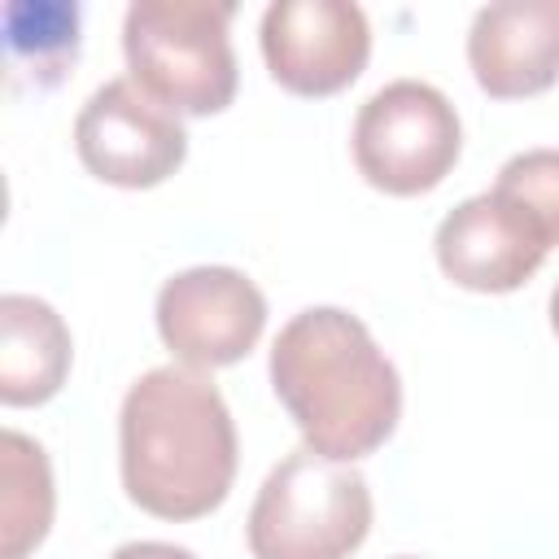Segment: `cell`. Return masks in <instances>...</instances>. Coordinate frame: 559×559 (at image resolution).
I'll return each mask as SVG.
<instances>
[{"mask_svg": "<svg viewBox=\"0 0 559 559\" xmlns=\"http://www.w3.org/2000/svg\"><path fill=\"white\" fill-rule=\"evenodd\" d=\"M271 389L306 450L332 463L376 454L402 419V376L367 323L341 306L293 314L271 345Z\"/></svg>", "mask_w": 559, "mask_h": 559, "instance_id": "cell-1", "label": "cell"}, {"mask_svg": "<svg viewBox=\"0 0 559 559\" xmlns=\"http://www.w3.org/2000/svg\"><path fill=\"white\" fill-rule=\"evenodd\" d=\"M127 498L157 520H201L236 480V424L218 384L197 367L144 371L118 411Z\"/></svg>", "mask_w": 559, "mask_h": 559, "instance_id": "cell-2", "label": "cell"}, {"mask_svg": "<svg viewBox=\"0 0 559 559\" xmlns=\"http://www.w3.org/2000/svg\"><path fill=\"white\" fill-rule=\"evenodd\" d=\"M236 4L135 0L122 17V57L131 79L170 114L210 118L236 96L231 22Z\"/></svg>", "mask_w": 559, "mask_h": 559, "instance_id": "cell-3", "label": "cell"}, {"mask_svg": "<svg viewBox=\"0 0 559 559\" xmlns=\"http://www.w3.org/2000/svg\"><path fill=\"white\" fill-rule=\"evenodd\" d=\"M371 511L362 472L301 445L266 472L249 507V550L253 559H349L371 533Z\"/></svg>", "mask_w": 559, "mask_h": 559, "instance_id": "cell-4", "label": "cell"}, {"mask_svg": "<svg viewBox=\"0 0 559 559\" xmlns=\"http://www.w3.org/2000/svg\"><path fill=\"white\" fill-rule=\"evenodd\" d=\"M463 153V127L445 92L397 79L371 92L354 118V166L389 197L432 192Z\"/></svg>", "mask_w": 559, "mask_h": 559, "instance_id": "cell-5", "label": "cell"}, {"mask_svg": "<svg viewBox=\"0 0 559 559\" xmlns=\"http://www.w3.org/2000/svg\"><path fill=\"white\" fill-rule=\"evenodd\" d=\"M74 153L100 183L157 188L183 166L188 131L135 79H109L74 118Z\"/></svg>", "mask_w": 559, "mask_h": 559, "instance_id": "cell-6", "label": "cell"}, {"mask_svg": "<svg viewBox=\"0 0 559 559\" xmlns=\"http://www.w3.org/2000/svg\"><path fill=\"white\" fill-rule=\"evenodd\" d=\"M157 336L162 345L197 371L240 362L262 328L266 297L236 266H188L157 288Z\"/></svg>", "mask_w": 559, "mask_h": 559, "instance_id": "cell-7", "label": "cell"}, {"mask_svg": "<svg viewBox=\"0 0 559 559\" xmlns=\"http://www.w3.org/2000/svg\"><path fill=\"white\" fill-rule=\"evenodd\" d=\"M262 57L284 92L336 96L371 57L367 13L349 0H275L262 13Z\"/></svg>", "mask_w": 559, "mask_h": 559, "instance_id": "cell-8", "label": "cell"}, {"mask_svg": "<svg viewBox=\"0 0 559 559\" xmlns=\"http://www.w3.org/2000/svg\"><path fill=\"white\" fill-rule=\"evenodd\" d=\"M437 266L467 293H515L550 253L542 227L502 192L459 201L437 227Z\"/></svg>", "mask_w": 559, "mask_h": 559, "instance_id": "cell-9", "label": "cell"}, {"mask_svg": "<svg viewBox=\"0 0 559 559\" xmlns=\"http://www.w3.org/2000/svg\"><path fill=\"white\" fill-rule=\"evenodd\" d=\"M467 66L485 96L520 100L559 83V0H498L472 17Z\"/></svg>", "mask_w": 559, "mask_h": 559, "instance_id": "cell-10", "label": "cell"}, {"mask_svg": "<svg viewBox=\"0 0 559 559\" xmlns=\"http://www.w3.org/2000/svg\"><path fill=\"white\" fill-rule=\"evenodd\" d=\"M70 328L66 319L31 297H0V402L4 406H44L70 376Z\"/></svg>", "mask_w": 559, "mask_h": 559, "instance_id": "cell-11", "label": "cell"}, {"mask_svg": "<svg viewBox=\"0 0 559 559\" xmlns=\"http://www.w3.org/2000/svg\"><path fill=\"white\" fill-rule=\"evenodd\" d=\"M52 467L26 432H0V559H26L52 524Z\"/></svg>", "mask_w": 559, "mask_h": 559, "instance_id": "cell-12", "label": "cell"}, {"mask_svg": "<svg viewBox=\"0 0 559 559\" xmlns=\"http://www.w3.org/2000/svg\"><path fill=\"white\" fill-rule=\"evenodd\" d=\"M9 70L35 87H52L79 61V4L61 0H13L4 9Z\"/></svg>", "mask_w": 559, "mask_h": 559, "instance_id": "cell-13", "label": "cell"}, {"mask_svg": "<svg viewBox=\"0 0 559 559\" xmlns=\"http://www.w3.org/2000/svg\"><path fill=\"white\" fill-rule=\"evenodd\" d=\"M493 192L515 201L550 240L559 245V148H524L502 162Z\"/></svg>", "mask_w": 559, "mask_h": 559, "instance_id": "cell-14", "label": "cell"}, {"mask_svg": "<svg viewBox=\"0 0 559 559\" xmlns=\"http://www.w3.org/2000/svg\"><path fill=\"white\" fill-rule=\"evenodd\" d=\"M109 559H197V555L183 550V546H175V542H127Z\"/></svg>", "mask_w": 559, "mask_h": 559, "instance_id": "cell-15", "label": "cell"}, {"mask_svg": "<svg viewBox=\"0 0 559 559\" xmlns=\"http://www.w3.org/2000/svg\"><path fill=\"white\" fill-rule=\"evenodd\" d=\"M550 328H555V336H559V284H555V293H550Z\"/></svg>", "mask_w": 559, "mask_h": 559, "instance_id": "cell-16", "label": "cell"}, {"mask_svg": "<svg viewBox=\"0 0 559 559\" xmlns=\"http://www.w3.org/2000/svg\"><path fill=\"white\" fill-rule=\"evenodd\" d=\"M393 559H419V555H393Z\"/></svg>", "mask_w": 559, "mask_h": 559, "instance_id": "cell-17", "label": "cell"}]
</instances>
